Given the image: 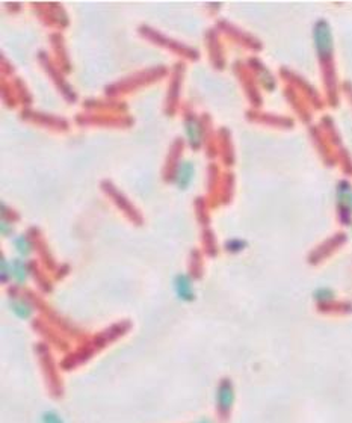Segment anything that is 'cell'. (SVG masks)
Listing matches in <instances>:
<instances>
[{
	"instance_id": "5b68a950",
	"label": "cell",
	"mask_w": 352,
	"mask_h": 423,
	"mask_svg": "<svg viewBox=\"0 0 352 423\" xmlns=\"http://www.w3.org/2000/svg\"><path fill=\"white\" fill-rule=\"evenodd\" d=\"M339 201H340L342 207L352 210V189L346 183L340 185V187H339Z\"/></svg>"
},
{
	"instance_id": "7a4b0ae2",
	"label": "cell",
	"mask_w": 352,
	"mask_h": 423,
	"mask_svg": "<svg viewBox=\"0 0 352 423\" xmlns=\"http://www.w3.org/2000/svg\"><path fill=\"white\" fill-rule=\"evenodd\" d=\"M176 287H177V295L181 299H191L192 298V284L188 277L180 275L176 280Z\"/></svg>"
},
{
	"instance_id": "8992f818",
	"label": "cell",
	"mask_w": 352,
	"mask_h": 423,
	"mask_svg": "<svg viewBox=\"0 0 352 423\" xmlns=\"http://www.w3.org/2000/svg\"><path fill=\"white\" fill-rule=\"evenodd\" d=\"M188 136H189V139L194 142V144H198V139H200V134H198V129H197V126L194 124V123H189L188 124Z\"/></svg>"
},
{
	"instance_id": "6da1fadb",
	"label": "cell",
	"mask_w": 352,
	"mask_h": 423,
	"mask_svg": "<svg viewBox=\"0 0 352 423\" xmlns=\"http://www.w3.org/2000/svg\"><path fill=\"white\" fill-rule=\"evenodd\" d=\"M314 43H316V47L321 56H328L331 53L332 38H331V30L325 22L318 23L316 29H314Z\"/></svg>"
},
{
	"instance_id": "9c48e42d",
	"label": "cell",
	"mask_w": 352,
	"mask_h": 423,
	"mask_svg": "<svg viewBox=\"0 0 352 423\" xmlns=\"http://www.w3.org/2000/svg\"><path fill=\"white\" fill-rule=\"evenodd\" d=\"M44 420H46V423H62V420H61L56 414H53V413L47 414V416L44 417Z\"/></svg>"
},
{
	"instance_id": "52a82bcc",
	"label": "cell",
	"mask_w": 352,
	"mask_h": 423,
	"mask_svg": "<svg viewBox=\"0 0 352 423\" xmlns=\"http://www.w3.org/2000/svg\"><path fill=\"white\" fill-rule=\"evenodd\" d=\"M14 271H15V277L18 281H23L25 277H26V271H25V266L20 264V262H14Z\"/></svg>"
},
{
	"instance_id": "ba28073f",
	"label": "cell",
	"mask_w": 352,
	"mask_h": 423,
	"mask_svg": "<svg viewBox=\"0 0 352 423\" xmlns=\"http://www.w3.org/2000/svg\"><path fill=\"white\" fill-rule=\"evenodd\" d=\"M15 246H17V249H18V251H20L22 254H26V253L29 251V245H27V242H26L25 238H18V239L15 240Z\"/></svg>"
},
{
	"instance_id": "3957f363",
	"label": "cell",
	"mask_w": 352,
	"mask_h": 423,
	"mask_svg": "<svg viewBox=\"0 0 352 423\" xmlns=\"http://www.w3.org/2000/svg\"><path fill=\"white\" fill-rule=\"evenodd\" d=\"M191 177H192V165L189 162L181 163V166L177 172V185L180 187H186L191 182Z\"/></svg>"
},
{
	"instance_id": "277c9868",
	"label": "cell",
	"mask_w": 352,
	"mask_h": 423,
	"mask_svg": "<svg viewBox=\"0 0 352 423\" xmlns=\"http://www.w3.org/2000/svg\"><path fill=\"white\" fill-rule=\"evenodd\" d=\"M231 402H233V392L230 384H227V386H222L219 390V407L222 410H228Z\"/></svg>"
}]
</instances>
